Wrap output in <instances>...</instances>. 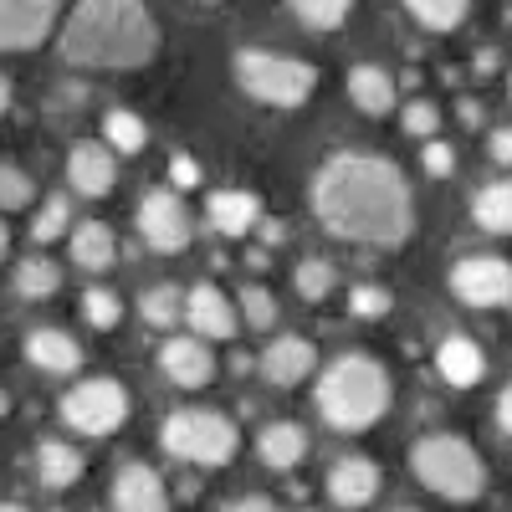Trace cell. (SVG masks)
<instances>
[{"label":"cell","mask_w":512,"mask_h":512,"mask_svg":"<svg viewBox=\"0 0 512 512\" xmlns=\"http://www.w3.org/2000/svg\"><path fill=\"white\" fill-rule=\"evenodd\" d=\"M313 210L338 241L400 246L415 231V200L395 159L333 154L313 180Z\"/></svg>","instance_id":"6da1fadb"},{"label":"cell","mask_w":512,"mask_h":512,"mask_svg":"<svg viewBox=\"0 0 512 512\" xmlns=\"http://www.w3.org/2000/svg\"><path fill=\"white\" fill-rule=\"evenodd\" d=\"M154 52H159V21L149 16L144 0H77L62 31V57L72 67L134 72L154 62Z\"/></svg>","instance_id":"7a4b0ae2"},{"label":"cell","mask_w":512,"mask_h":512,"mask_svg":"<svg viewBox=\"0 0 512 512\" xmlns=\"http://www.w3.org/2000/svg\"><path fill=\"white\" fill-rule=\"evenodd\" d=\"M318 410L333 431L359 436L369 425H379V415L390 410V374H384V364L369 359V354L333 359L318 379Z\"/></svg>","instance_id":"3957f363"},{"label":"cell","mask_w":512,"mask_h":512,"mask_svg":"<svg viewBox=\"0 0 512 512\" xmlns=\"http://www.w3.org/2000/svg\"><path fill=\"white\" fill-rule=\"evenodd\" d=\"M410 466H415V477L441 492L446 502H477L487 492V461L472 451V441H461V436H425L415 441L410 451Z\"/></svg>","instance_id":"277c9868"},{"label":"cell","mask_w":512,"mask_h":512,"mask_svg":"<svg viewBox=\"0 0 512 512\" xmlns=\"http://www.w3.org/2000/svg\"><path fill=\"white\" fill-rule=\"evenodd\" d=\"M159 441H164V451L175 456V461L205 466V472H216V466H231L236 451H241L236 420H226L221 410H175V415L164 420Z\"/></svg>","instance_id":"5b68a950"},{"label":"cell","mask_w":512,"mask_h":512,"mask_svg":"<svg viewBox=\"0 0 512 512\" xmlns=\"http://www.w3.org/2000/svg\"><path fill=\"white\" fill-rule=\"evenodd\" d=\"M236 82L267 108H303L318 88V72L297 57L246 47V52H236Z\"/></svg>","instance_id":"8992f818"},{"label":"cell","mask_w":512,"mask_h":512,"mask_svg":"<svg viewBox=\"0 0 512 512\" xmlns=\"http://www.w3.org/2000/svg\"><path fill=\"white\" fill-rule=\"evenodd\" d=\"M62 420L77 436H113L128 420V390L118 379H82L62 400Z\"/></svg>","instance_id":"52a82bcc"},{"label":"cell","mask_w":512,"mask_h":512,"mask_svg":"<svg viewBox=\"0 0 512 512\" xmlns=\"http://www.w3.org/2000/svg\"><path fill=\"white\" fill-rule=\"evenodd\" d=\"M451 292L466 308H507L512 303V262L502 256H466L451 267Z\"/></svg>","instance_id":"ba28073f"},{"label":"cell","mask_w":512,"mask_h":512,"mask_svg":"<svg viewBox=\"0 0 512 512\" xmlns=\"http://www.w3.org/2000/svg\"><path fill=\"white\" fill-rule=\"evenodd\" d=\"M62 0H0V52H31L52 36Z\"/></svg>","instance_id":"9c48e42d"},{"label":"cell","mask_w":512,"mask_h":512,"mask_svg":"<svg viewBox=\"0 0 512 512\" xmlns=\"http://www.w3.org/2000/svg\"><path fill=\"white\" fill-rule=\"evenodd\" d=\"M139 236L154 251H164V256H175V251L190 246V216H185V205H180L175 190H149L139 200Z\"/></svg>","instance_id":"30bf717a"},{"label":"cell","mask_w":512,"mask_h":512,"mask_svg":"<svg viewBox=\"0 0 512 512\" xmlns=\"http://www.w3.org/2000/svg\"><path fill=\"white\" fill-rule=\"evenodd\" d=\"M159 369H164L169 384H180V390H205V384L216 379V354H210L205 338L180 333L159 349Z\"/></svg>","instance_id":"8fae6325"},{"label":"cell","mask_w":512,"mask_h":512,"mask_svg":"<svg viewBox=\"0 0 512 512\" xmlns=\"http://www.w3.org/2000/svg\"><path fill=\"white\" fill-rule=\"evenodd\" d=\"M67 180H72V190L77 195H108L113 185H118V164H113V149L108 144H98V139H82V144H72V154H67Z\"/></svg>","instance_id":"7c38bea8"},{"label":"cell","mask_w":512,"mask_h":512,"mask_svg":"<svg viewBox=\"0 0 512 512\" xmlns=\"http://www.w3.org/2000/svg\"><path fill=\"white\" fill-rule=\"evenodd\" d=\"M113 507L118 512H169V487L154 466L128 461L123 472L113 477Z\"/></svg>","instance_id":"4fadbf2b"},{"label":"cell","mask_w":512,"mask_h":512,"mask_svg":"<svg viewBox=\"0 0 512 512\" xmlns=\"http://www.w3.org/2000/svg\"><path fill=\"white\" fill-rule=\"evenodd\" d=\"M185 323L195 328V338H231L236 333V323H241V313L226 303V292L221 287H210V282H200V287H190L185 292Z\"/></svg>","instance_id":"5bb4252c"},{"label":"cell","mask_w":512,"mask_h":512,"mask_svg":"<svg viewBox=\"0 0 512 512\" xmlns=\"http://www.w3.org/2000/svg\"><path fill=\"white\" fill-rule=\"evenodd\" d=\"M313 369H318V349L308 344V338H297V333L272 338L267 354H262V374L277 384V390H292V384H303Z\"/></svg>","instance_id":"9a60e30c"},{"label":"cell","mask_w":512,"mask_h":512,"mask_svg":"<svg viewBox=\"0 0 512 512\" xmlns=\"http://www.w3.org/2000/svg\"><path fill=\"white\" fill-rule=\"evenodd\" d=\"M328 497H333L338 507H349V512L369 507V502L379 497V466H374L369 456H344V461H333V472H328Z\"/></svg>","instance_id":"2e32d148"},{"label":"cell","mask_w":512,"mask_h":512,"mask_svg":"<svg viewBox=\"0 0 512 512\" xmlns=\"http://www.w3.org/2000/svg\"><path fill=\"white\" fill-rule=\"evenodd\" d=\"M436 369H441V379L451 384V390H472V384H482V374H487V354L466 333H451L436 349Z\"/></svg>","instance_id":"e0dca14e"},{"label":"cell","mask_w":512,"mask_h":512,"mask_svg":"<svg viewBox=\"0 0 512 512\" xmlns=\"http://www.w3.org/2000/svg\"><path fill=\"white\" fill-rule=\"evenodd\" d=\"M26 359L41 369V374H77L82 369V344L62 328H36L26 338Z\"/></svg>","instance_id":"ac0fdd59"},{"label":"cell","mask_w":512,"mask_h":512,"mask_svg":"<svg viewBox=\"0 0 512 512\" xmlns=\"http://www.w3.org/2000/svg\"><path fill=\"white\" fill-rule=\"evenodd\" d=\"M256 456H262V466H272V472H292V466L308 456V431L292 420H277L256 436Z\"/></svg>","instance_id":"d6986e66"},{"label":"cell","mask_w":512,"mask_h":512,"mask_svg":"<svg viewBox=\"0 0 512 512\" xmlns=\"http://www.w3.org/2000/svg\"><path fill=\"white\" fill-rule=\"evenodd\" d=\"M36 477L47 492H67L72 482H82V451L67 441H41L36 446Z\"/></svg>","instance_id":"ffe728a7"},{"label":"cell","mask_w":512,"mask_h":512,"mask_svg":"<svg viewBox=\"0 0 512 512\" xmlns=\"http://www.w3.org/2000/svg\"><path fill=\"white\" fill-rule=\"evenodd\" d=\"M256 216H262V200L251 190H216L210 195V226L226 231V236H246L256 226Z\"/></svg>","instance_id":"44dd1931"},{"label":"cell","mask_w":512,"mask_h":512,"mask_svg":"<svg viewBox=\"0 0 512 512\" xmlns=\"http://www.w3.org/2000/svg\"><path fill=\"white\" fill-rule=\"evenodd\" d=\"M72 262H77L82 272L113 267V262H118V236H113L103 221H82V226L72 231Z\"/></svg>","instance_id":"7402d4cb"},{"label":"cell","mask_w":512,"mask_h":512,"mask_svg":"<svg viewBox=\"0 0 512 512\" xmlns=\"http://www.w3.org/2000/svg\"><path fill=\"white\" fill-rule=\"evenodd\" d=\"M349 98H354V108H364V113H390L395 108V77L384 72V67H354L349 72Z\"/></svg>","instance_id":"603a6c76"},{"label":"cell","mask_w":512,"mask_h":512,"mask_svg":"<svg viewBox=\"0 0 512 512\" xmlns=\"http://www.w3.org/2000/svg\"><path fill=\"white\" fill-rule=\"evenodd\" d=\"M472 216H477L482 231H492V236H512V180H492V185H482L477 200H472Z\"/></svg>","instance_id":"cb8c5ba5"},{"label":"cell","mask_w":512,"mask_h":512,"mask_svg":"<svg viewBox=\"0 0 512 512\" xmlns=\"http://www.w3.org/2000/svg\"><path fill=\"white\" fill-rule=\"evenodd\" d=\"M103 139H108V149H113V154H139V149L149 144V128H144V118H139V113H128V108H108V113H103Z\"/></svg>","instance_id":"d4e9b609"},{"label":"cell","mask_w":512,"mask_h":512,"mask_svg":"<svg viewBox=\"0 0 512 512\" xmlns=\"http://www.w3.org/2000/svg\"><path fill=\"white\" fill-rule=\"evenodd\" d=\"M139 313H144L149 328H175V323H185V287H175V282L149 287L144 303H139Z\"/></svg>","instance_id":"484cf974"},{"label":"cell","mask_w":512,"mask_h":512,"mask_svg":"<svg viewBox=\"0 0 512 512\" xmlns=\"http://www.w3.org/2000/svg\"><path fill=\"white\" fill-rule=\"evenodd\" d=\"M62 287V267L47 262V256H26V262L16 267V292L31 297V303H41V297H52Z\"/></svg>","instance_id":"4316f807"},{"label":"cell","mask_w":512,"mask_h":512,"mask_svg":"<svg viewBox=\"0 0 512 512\" xmlns=\"http://www.w3.org/2000/svg\"><path fill=\"white\" fill-rule=\"evenodd\" d=\"M292 282H297V297H303V303H323V297L338 287V272H333V262H323V256H308V262H297Z\"/></svg>","instance_id":"83f0119b"},{"label":"cell","mask_w":512,"mask_h":512,"mask_svg":"<svg viewBox=\"0 0 512 512\" xmlns=\"http://www.w3.org/2000/svg\"><path fill=\"white\" fill-rule=\"evenodd\" d=\"M292 11H297V21L313 26V31H333V26L349 21L354 0H292Z\"/></svg>","instance_id":"f1b7e54d"},{"label":"cell","mask_w":512,"mask_h":512,"mask_svg":"<svg viewBox=\"0 0 512 512\" xmlns=\"http://www.w3.org/2000/svg\"><path fill=\"white\" fill-rule=\"evenodd\" d=\"M405 6L420 26H431V31H451L466 16V0H405Z\"/></svg>","instance_id":"f546056e"},{"label":"cell","mask_w":512,"mask_h":512,"mask_svg":"<svg viewBox=\"0 0 512 512\" xmlns=\"http://www.w3.org/2000/svg\"><path fill=\"white\" fill-rule=\"evenodd\" d=\"M36 200V180L26 175L21 164H0V210H26Z\"/></svg>","instance_id":"4dcf8cb0"},{"label":"cell","mask_w":512,"mask_h":512,"mask_svg":"<svg viewBox=\"0 0 512 512\" xmlns=\"http://www.w3.org/2000/svg\"><path fill=\"white\" fill-rule=\"evenodd\" d=\"M82 318H88L93 328H118L123 318V303H118V292L113 287H88V297H82Z\"/></svg>","instance_id":"1f68e13d"},{"label":"cell","mask_w":512,"mask_h":512,"mask_svg":"<svg viewBox=\"0 0 512 512\" xmlns=\"http://www.w3.org/2000/svg\"><path fill=\"white\" fill-rule=\"evenodd\" d=\"M67 226H72V205H67L62 195H52V200H41L36 221H31V236H36V241H57Z\"/></svg>","instance_id":"d6a6232c"},{"label":"cell","mask_w":512,"mask_h":512,"mask_svg":"<svg viewBox=\"0 0 512 512\" xmlns=\"http://www.w3.org/2000/svg\"><path fill=\"white\" fill-rule=\"evenodd\" d=\"M241 323L246 328H272L277 323V297L267 287H241Z\"/></svg>","instance_id":"836d02e7"},{"label":"cell","mask_w":512,"mask_h":512,"mask_svg":"<svg viewBox=\"0 0 512 512\" xmlns=\"http://www.w3.org/2000/svg\"><path fill=\"white\" fill-rule=\"evenodd\" d=\"M405 134H415V139H425L431 144L436 139V128H441V108L436 103H425V98H415V103H405Z\"/></svg>","instance_id":"e575fe53"},{"label":"cell","mask_w":512,"mask_h":512,"mask_svg":"<svg viewBox=\"0 0 512 512\" xmlns=\"http://www.w3.org/2000/svg\"><path fill=\"white\" fill-rule=\"evenodd\" d=\"M349 308H354L359 318H384V313L395 308V297H390V287L364 282V287H354V292H349Z\"/></svg>","instance_id":"d590c367"},{"label":"cell","mask_w":512,"mask_h":512,"mask_svg":"<svg viewBox=\"0 0 512 512\" xmlns=\"http://www.w3.org/2000/svg\"><path fill=\"white\" fill-rule=\"evenodd\" d=\"M420 164H425V175H431V180H446L451 169H456V149L441 144V139H431V144H425V154H420Z\"/></svg>","instance_id":"8d00e7d4"},{"label":"cell","mask_w":512,"mask_h":512,"mask_svg":"<svg viewBox=\"0 0 512 512\" xmlns=\"http://www.w3.org/2000/svg\"><path fill=\"white\" fill-rule=\"evenodd\" d=\"M169 180H175L180 190H195L200 185V164L190 154H175V159H169Z\"/></svg>","instance_id":"74e56055"},{"label":"cell","mask_w":512,"mask_h":512,"mask_svg":"<svg viewBox=\"0 0 512 512\" xmlns=\"http://www.w3.org/2000/svg\"><path fill=\"white\" fill-rule=\"evenodd\" d=\"M487 149H492V164H512V123H502V128H497Z\"/></svg>","instance_id":"f35d334b"},{"label":"cell","mask_w":512,"mask_h":512,"mask_svg":"<svg viewBox=\"0 0 512 512\" xmlns=\"http://www.w3.org/2000/svg\"><path fill=\"white\" fill-rule=\"evenodd\" d=\"M226 512H277L267 497H236V502H226Z\"/></svg>","instance_id":"ab89813d"},{"label":"cell","mask_w":512,"mask_h":512,"mask_svg":"<svg viewBox=\"0 0 512 512\" xmlns=\"http://www.w3.org/2000/svg\"><path fill=\"white\" fill-rule=\"evenodd\" d=\"M497 425H502V431L512 436V384H507V390L497 395Z\"/></svg>","instance_id":"60d3db41"},{"label":"cell","mask_w":512,"mask_h":512,"mask_svg":"<svg viewBox=\"0 0 512 512\" xmlns=\"http://www.w3.org/2000/svg\"><path fill=\"white\" fill-rule=\"evenodd\" d=\"M461 118H466V123H482V108H477L472 98H461Z\"/></svg>","instance_id":"b9f144b4"},{"label":"cell","mask_w":512,"mask_h":512,"mask_svg":"<svg viewBox=\"0 0 512 512\" xmlns=\"http://www.w3.org/2000/svg\"><path fill=\"white\" fill-rule=\"evenodd\" d=\"M6 108H11V77L0 72V113H6Z\"/></svg>","instance_id":"7bdbcfd3"},{"label":"cell","mask_w":512,"mask_h":512,"mask_svg":"<svg viewBox=\"0 0 512 512\" xmlns=\"http://www.w3.org/2000/svg\"><path fill=\"white\" fill-rule=\"evenodd\" d=\"M6 246H11V231H6V221H0V262H6Z\"/></svg>","instance_id":"ee69618b"},{"label":"cell","mask_w":512,"mask_h":512,"mask_svg":"<svg viewBox=\"0 0 512 512\" xmlns=\"http://www.w3.org/2000/svg\"><path fill=\"white\" fill-rule=\"evenodd\" d=\"M0 512H26L21 502H0Z\"/></svg>","instance_id":"f6af8a7d"},{"label":"cell","mask_w":512,"mask_h":512,"mask_svg":"<svg viewBox=\"0 0 512 512\" xmlns=\"http://www.w3.org/2000/svg\"><path fill=\"white\" fill-rule=\"evenodd\" d=\"M11 410V400H6V390H0V415H6Z\"/></svg>","instance_id":"bcb514c9"},{"label":"cell","mask_w":512,"mask_h":512,"mask_svg":"<svg viewBox=\"0 0 512 512\" xmlns=\"http://www.w3.org/2000/svg\"><path fill=\"white\" fill-rule=\"evenodd\" d=\"M507 98H512V77H507Z\"/></svg>","instance_id":"7dc6e473"},{"label":"cell","mask_w":512,"mask_h":512,"mask_svg":"<svg viewBox=\"0 0 512 512\" xmlns=\"http://www.w3.org/2000/svg\"><path fill=\"white\" fill-rule=\"evenodd\" d=\"M405 512H410V507H405Z\"/></svg>","instance_id":"c3c4849f"}]
</instances>
